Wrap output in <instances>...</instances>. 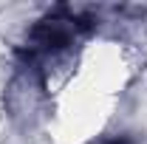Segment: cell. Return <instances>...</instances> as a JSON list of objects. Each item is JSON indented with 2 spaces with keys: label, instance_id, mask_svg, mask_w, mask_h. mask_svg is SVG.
I'll return each mask as SVG.
<instances>
[{
  "label": "cell",
  "instance_id": "cell-2",
  "mask_svg": "<svg viewBox=\"0 0 147 144\" xmlns=\"http://www.w3.org/2000/svg\"><path fill=\"white\" fill-rule=\"evenodd\" d=\"M105 144H130L127 139H110V141H105Z\"/></svg>",
  "mask_w": 147,
  "mask_h": 144
},
{
  "label": "cell",
  "instance_id": "cell-1",
  "mask_svg": "<svg viewBox=\"0 0 147 144\" xmlns=\"http://www.w3.org/2000/svg\"><path fill=\"white\" fill-rule=\"evenodd\" d=\"M74 31H76V20L74 17H59V14H54V17L42 20L34 31H31V48L40 51V54L59 51V48H65L71 42Z\"/></svg>",
  "mask_w": 147,
  "mask_h": 144
}]
</instances>
